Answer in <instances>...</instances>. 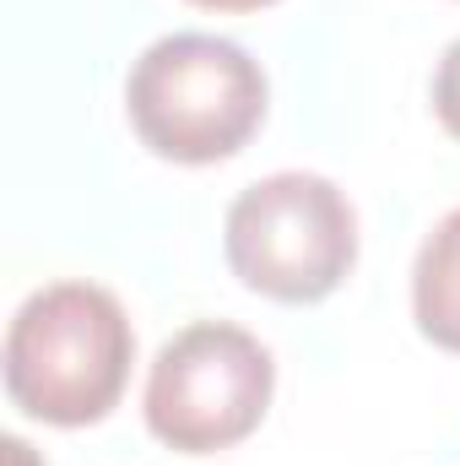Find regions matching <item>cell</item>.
I'll list each match as a JSON object with an SVG mask.
<instances>
[{
  "instance_id": "obj_3",
  "label": "cell",
  "mask_w": 460,
  "mask_h": 466,
  "mask_svg": "<svg viewBox=\"0 0 460 466\" xmlns=\"http://www.w3.org/2000/svg\"><path fill=\"white\" fill-rule=\"evenodd\" d=\"M223 255L233 277L276 304H320L357 266V212L325 174L255 179L228 207Z\"/></svg>"
},
{
  "instance_id": "obj_7",
  "label": "cell",
  "mask_w": 460,
  "mask_h": 466,
  "mask_svg": "<svg viewBox=\"0 0 460 466\" xmlns=\"http://www.w3.org/2000/svg\"><path fill=\"white\" fill-rule=\"evenodd\" d=\"M190 5H206V11H233V16H244V11H265V5H276V0H190Z\"/></svg>"
},
{
  "instance_id": "obj_2",
  "label": "cell",
  "mask_w": 460,
  "mask_h": 466,
  "mask_svg": "<svg viewBox=\"0 0 460 466\" xmlns=\"http://www.w3.org/2000/svg\"><path fill=\"white\" fill-rule=\"evenodd\" d=\"M265 71L217 33H168L141 49L125 82V115L163 163L206 168L249 147L265 125Z\"/></svg>"
},
{
  "instance_id": "obj_6",
  "label": "cell",
  "mask_w": 460,
  "mask_h": 466,
  "mask_svg": "<svg viewBox=\"0 0 460 466\" xmlns=\"http://www.w3.org/2000/svg\"><path fill=\"white\" fill-rule=\"evenodd\" d=\"M434 115L460 141V38L439 55V71H434Z\"/></svg>"
},
{
  "instance_id": "obj_5",
  "label": "cell",
  "mask_w": 460,
  "mask_h": 466,
  "mask_svg": "<svg viewBox=\"0 0 460 466\" xmlns=\"http://www.w3.org/2000/svg\"><path fill=\"white\" fill-rule=\"evenodd\" d=\"M412 315L417 331L445 352H460V207L439 218V228L423 238L412 266Z\"/></svg>"
},
{
  "instance_id": "obj_1",
  "label": "cell",
  "mask_w": 460,
  "mask_h": 466,
  "mask_svg": "<svg viewBox=\"0 0 460 466\" xmlns=\"http://www.w3.org/2000/svg\"><path fill=\"white\" fill-rule=\"evenodd\" d=\"M135 363L130 315L98 282H49L5 326V396L49 429H87L119 407Z\"/></svg>"
},
{
  "instance_id": "obj_4",
  "label": "cell",
  "mask_w": 460,
  "mask_h": 466,
  "mask_svg": "<svg viewBox=\"0 0 460 466\" xmlns=\"http://www.w3.org/2000/svg\"><path fill=\"white\" fill-rule=\"evenodd\" d=\"M276 390V363L233 320H195L168 337L146 369V429L157 445L179 456H217L244 445Z\"/></svg>"
}]
</instances>
